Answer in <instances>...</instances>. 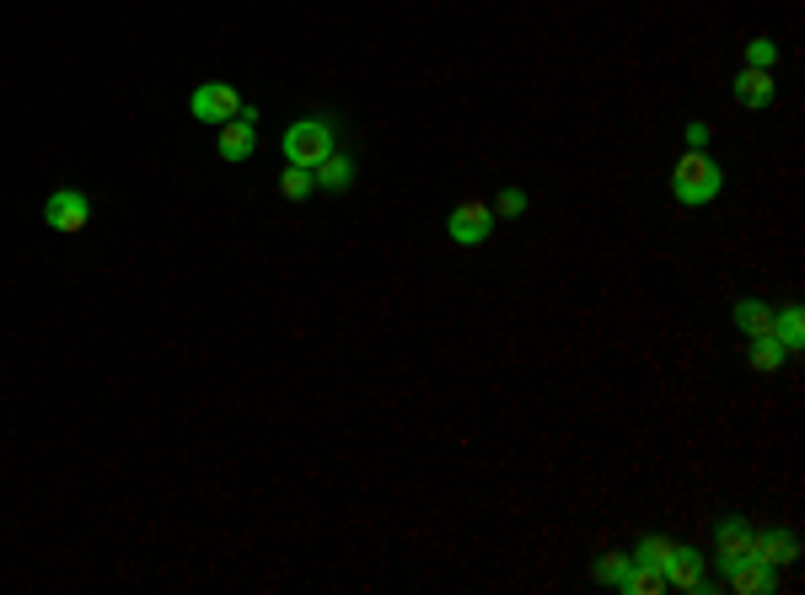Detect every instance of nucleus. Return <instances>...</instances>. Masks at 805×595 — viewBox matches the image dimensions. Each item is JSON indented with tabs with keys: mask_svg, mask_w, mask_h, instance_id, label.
<instances>
[{
	"mask_svg": "<svg viewBox=\"0 0 805 595\" xmlns=\"http://www.w3.org/2000/svg\"><path fill=\"white\" fill-rule=\"evenodd\" d=\"M666 585H672V591H704V553L677 542L672 558H666Z\"/></svg>",
	"mask_w": 805,
	"mask_h": 595,
	"instance_id": "nucleus-8",
	"label": "nucleus"
},
{
	"mask_svg": "<svg viewBox=\"0 0 805 595\" xmlns=\"http://www.w3.org/2000/svg\"><path fill=\"white\" fill-rule=\"evenodd\" d=\"M746 547H752V526L746 520H719V532H714V564H736V558H746Z\"/></svg>",
	"mask_w": 805,
	"mask_h": 595,
	"instance_id": "nucleus-10",
	"label": "nucleus"
},
{
	"mask_svg": "<svg viewBox=\"0 0 805 595\" xmlns=\"http://www.w3.org/2000/svg\"><path fill=\"white\" fill-rule=\"evenodd\" d=\"M446 231L457 247H484L489 231H495V209L478 205V199H463V205L451 209V220H446Z\"/></svg>",
	"mask_w": 805,
	"mask_h": 595,
	"instance_id": "nucleus-6",
	"label": "nucleus"
},
{
	"mask_svg": "<svg viewBox=\"0 0 805 595\" xmlns=\"http://www.w3.org/2000/svg\"><path fill=\"white\" fill-rule=\"evenodd\" d=\"M311 178H317V188H349V182H355V161L339 156V150H328V156L311 167Z\"/></svg>",
	"mask_w": 805,
	"mask_h": 595,
	"instance_id": "nucleus-14",
	"label": "nucleus"
},
{
	"mask_svg": "<svg viewBox=\"0 0 805 595\" xmlns=\"http://www.w3.org/2000/svg\"><path fill=\"white\" fill-rule=\"evenodd\" d=\"M87 220H92V199L81 194V188H60V194H49L43 199V226L49 231H87Z\"/></svg>",
	"mask_w": 805,
	"mask_h": 595,
	"instance_id": "nucleus-4",
	"label": "nucleus"
},
{
	"mask_svg": "<svg viewBox=\"0 0 805 595\" xmlns=\"http://www.w3.org/2000/svg\"><path fill=\"white\" fill-rule=\"evenodd\" d=\"M311 188H317V178H311V167H290V161H285V172H279V194H285L290 205H301V199H307Z\"/></svg>",
	"mask_w": 805,
	"mask_h": 595,
	"instance_id": "nucleus-17",
	"label": "nucleus"
},
{
	"mask_svg": "<svg viewBox=\"0 0 805 595\" xmlns=\"http://www.w3.org/2000/svg\"><path fill=\"white\" fill-rule=\"evenodd\" d=\"M736 328L746 333V338H774V306L768 300H736Z\"/></svg>",
	"mask_w": 805,
	"mask_h": 595,
	"instance_id": "nucleus-12",
	"label": "nucleus"
},
{
	"mask_svg": "<svg viewBox=\"0 0 805 595\" xmlns=\"http://www.w3.org/2000/svg\"><path fill=\"white\" fill-rule=\"evenodd\" d=\"M725 585L742 595H768L774 591V568H763L757 558H736V564H725Z\"/></svg>",
	"mask_w": 805,
	"mask_h": 595,
	"instance_id": "nucleus-9",
	"label": "nucleus"
},
{
	"mask_svg": "<svg viewBox=\"0 0 805 595\" xmlns=\"http://www.w3.org/2000/svg\"><path fill=\"white\" fill-rule=\"evenodd\" d=\"M746 558H757L763 568H784L801 558V542L789 532H752V547H746Z\"/></svg>",
	"mask_w": 805,
	"mask_h": 595,
	"instance_id": "nucleus-7",
	"label": "nucleus"
},
{
	"mask_svg": "<svg viewBox=\"0 0 805 595\" xmlns=\"http://www.w3.org/2000/svg\"><path fill=\"white\" fill-rule=\"evenodd\" d=\"M687 150H709V123L704 119L687 123Z\"/></svg>",
	"mask_w": 805,
	"mask_h": 595,
	"instance_id": "nucleus-22",
	"label": "nucleus"
},
{
	"mask_svg": "<svg viewBox=\"0 0 805 595\" xmlns=\"http://www.w3.org/2000/svg\"><path fill=\"white\" fill-rule=\"evenodd\" d=\"M746 65L774 70V65H778V43H774V38H752V43H746Z\"/></svg>",
	"mask_w": 805,
	"mask_h": 595,
	"instance_id": "nucleus-20",
	"label": "nucleus"
},
{
	"mask_svg": "<svg viewBox=\"0 0 805 595\" xmlns=\"http://www.w3.org/2000/svg\"><path fill=\"white\" fill-rule=\"evenodd\" d=\"M489 209H495V220H499V215H505V220H516V215H527V194H521V188H499V199Z\"/></svg>",
	"mask_w": 805,
	"mask_h": 595,
	"instance_id": "nucleus-21",
	"label": "nucleus"
},
{
	"mask_svg": "<svg viewBox=\"0 0 805 595\" xmlns=\"http://www.w3.org/2000/svg\"><path fill=\"white\" fill-rule=\"evenodd\" d=\"M731 91H736V102H742V108H768V102H774V70H757V65H746Z\"/></svg>",
	"mask_w": 805,
	"mask_h": 595,
	"instance_id": "nucleus-11",
	"label": "nucleus"
},
{
	"mask_svg": "<svg viewBox=\"0 0 805 595\" xmlns=\"http://www.w3.org/2000/svg\"><path fill=\"white\" fill-rule=\"evenodd\" d=\"M784 359H789V355H784V344H778V338H752V370L774 376Z\"/></svg>",
	"mask_w": 805,
	"mask_h": 595,
	"instance_id": "nucleus-18",
	"label": "nucleus"
},
{
	"mask_svg": "<svg viewBox=\"0 0 805 595\" xmlns=\"http://www.w3.org/2000/svg\"><path fill=\"white\" fill-rule=\"evenodd\" d=\"M188 113L199 123H210V129H220L226 119L242 113V97H237V87H226V81H205V87H193V97H188Z\"/></svg>",
	"mask_w": 805,
	"mask_h": 595,
	"instance_id": "nucleus-3",
	"label": "nucleus"
},
{
	"mask_svg": "<svg viewBox=\"0 0 805 595\" xmlns=\"http://www.w3.org/2000/svg\"><path fill=\"white\" fill-rule=\"evenodd\" d=\"M774 338L784 344V355H801V349H805V311H801V306H784V311H774Z\"/></svg>",
	"mask_w": 805,
	"mask_h": 595,
	"instance_id": "nucleus-13",
	"label": "nucleus"
},
{
	"mask_svg": "<svg viewBox=\"0 0 805 595\" xmlns=\"http://www.w3.org/2000/svg\"><path fill=\"white\" fill-rule=\"evenodd\" d=\"M618 591H628V595H660V591H672V585H666V574H660V568L634 564L628 574H623V585H618Z\"/></svg>",
	"mask_w": 805,
	"mask_h": 595,
	"instance_id": "nucleus-15",
	"label": "nucleus"
},
{
	"mask_svg": "<svg viewBox=\"0 0 805 595\" xmlns=\"http://www.w3.org/2000/svg\"><path fill=\"white\" fill-rule=\"evenodd\" d=\"M628 568H634V558H628V553H602V558L590 564V574H596L602 585H623V574H628Z\"/></svg>",
	"mask_w": 805,
	"mask_h": 595,
	"instance_id": "nucleus-19",
	"label": "nucleus"
},
{
	"mask_svg": "<svg viewBox=\"0 0 805 595\" xmlns=\"http://www.w3.org/2000/svg\"><path fill=\"white\" fill-rule=\"evenodd\" d=\"M216 150H220V161H248L252 150H258V108H242L237 119H226L216 129Z\"/></svg>",
	"mask_w": 805,
	"mask_h": 595,
	"instance_id": "nucleus-5",
	"label": "nucleus"
},
{
	"mask_svg": "<svg viewBox=\"0 0 805 595\" xmlns=\"http://www.w3.org/2000/svg\"><path fill=\"white\" fill-rule=\"evenodd\" d=\"M672 547H677L672 536H639V547H634L628 558H634V564H650V568H660V574H666V558H672Z\"/></svg>",
	"mask_w": 805,
	"mask_h": 595,
	"instance_id": "nucleus-16",
	"label": "nucleus"
},
{
	"mask_svg": "<svg viewBox=\"0 0 805 595\" xmlns=\"http://www.w3.org/2000/svg\"><path fill=\"white\" fill-rule=\"evenodd\" d=\"M672 194H677L682 209H698L719 199V161H714L709 150H682L677 172H672Z\"/></svg>",
	"mask_w": 805,
	"mask_h": 595,
	"instance_id": "nucleus-2",
	"label": "nucleus"
},
{
	"mask_svg": "<svg viewBox=\"0 0 805 595\" xmlns=\"http://www.w3.org/2000/svg\"><path fill=\"white\" fill-rule=\"evenodd\" d=\"M279 150H285V161H290V167H317L328 150H339V119H334V113L296 119L290 129H285Z\"/></svg>",
	"mask_w": 805,
	"mask_h": 595,
	"instance_id": "nucleus-1",
	"label": "nucleus"
}]
</instances>
